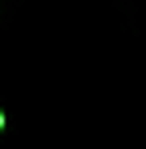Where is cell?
<instances>
[{
	"label": "cell",
	"instance_id": "6da1fadb",
	"mask_svg": "<svg viewBox=\"0 0 146 149\" xmlns=\"http://www.w3.org/2000/svg\"><path fill=\"white\" fill-rule=\"evenodd\" d=\"M4 129H6V113L0 111V131H4Z\"/></svg>",
	"mask_w": 146,
	"mask_h": 149
}]
</instances>
